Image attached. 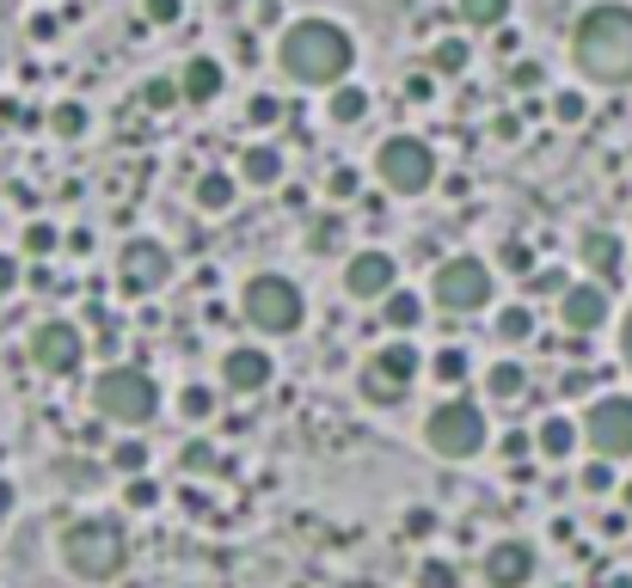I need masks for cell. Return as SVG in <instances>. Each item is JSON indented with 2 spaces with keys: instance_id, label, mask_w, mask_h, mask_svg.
<instances>
[{
  "instance_id": "37",
  "label": "cell",
  "mask_w": 632,
  "mask_h": 588,
  "mask_svg": "<svg viewBox=\"0 0 632 588\" xmlns=\"http://www.w3.org/2000/svg\"><path fill=\"white\" fill-rule=\"evenodd\" d=\"M344 239V221H314V234H307V251H332Z\"/></svg>"
},
{
  "instance_id": "50",
  "label": "cell",
  "mask_w": 632,
  "mask_h": 588,
  "mask_svg": "<svg viewBox=\"0 0 632 588\" xmlns=\"http://www.w3.org/2000/svg\"><path fill=\"white\" fill-rule=\"evenodd\" d=\"M620 350H626V368H632V313H626V331H620Z\"/></svg>"
},
{
  "instance_id": "19",
  "label": "cell",
  "mask_w": 632,
  "mask_h": 588,
  "mask_svg": "<svg viewBox=\"0 0 632 588\" xmlns=\"http://www.w3.org/2000/svg\"><path fill=\"white\" fill-rule=\"evenodd\" d=\"M239 178L258 184V190L283 184V154H277V147H246V154H239Z\"/></svg>"
},
{
  "instance_id": "13",
  "label": "cell",
  "mask_w": 632,
  "mask_h": 588,
  "mask_svg": "<svg viewBox=\"0 0 632 588\" xmlns=\"http://www.w3.org/2000/svg\"><path fill=\"white\" fill-rule=\"evenodd\" d=\"M559 319H565L571 338H590L608 319V288L602 282H571L565 295H559Z\"/></svg>"
},
{
  "instance_id": "5",
  "label": "cell",
  "mask_w": 632,
  "mask_h": 588,
  "mask_svg": "<svg viewBox=\"0 0 632 588\" xmlns=\"http://www.w3.org/2000/svg\"><path fill=\"white\" fill-rule=\"evenodd\" d=\"M93 405H99V417H111V423H147L160 411V386L142 374V368H105V374L93 380Z\"/></svg>"
},
{
  "instance_id": "4",
  "label": "cell",
  "mask_w": 632,
  "mask_h": 588,
  "mask_svg": "<svg viewBox=\"0 0 632 588\" xmlns=\"http://www.w3.org/2000/svg\"><path fill=\"white\" fill-rule=\"evenodd\" d=\"M239 313H246L264 338H289V331L302 326L307 301L289 276H252V282L239 288Z\"/></svg>"
},
{
  "instance_id": "51",
  "label": "cell",
  "mask_w": 632,
  "mask_h": 588,
  "mask_svg": "<svg viewBox=\"0 0 632 588\" xmlns=\"http://www.w3.org/2000/svg\"><path fill=\"white\" fill-rule=\"evenodd\" d=\"M626 509H632V484H626Z\"/></svg>"
},
{
  "instance_id": "8",
  "label": "cell",
  "mask_w": 632,
  "mask_h": 588,
  "mask_svg": "<svg viewBox=\"0 0 632 588\" xmlns=\"http://www.w3.org/2000/svg\"><path fill=\"white\" fill-rule=\"evenodd\" d=\"M418 350H411L406 338L399 343H387L381 355H375L369 368H363V374H356V392H363V399H369V405H399V399H406L411 392V380H418Z\"/></svg>"
},
{
  "instance_id": "26",
  "label": "cell",
  "mask_w": 632,
  "mask_h": 588,
  "mask_svg": "<svg viewBox=\"0 0 632 588\" xmlns=\"http://www.w3.org/2000/svg\"><path fill=\"white\" fill-rule=\"evenodd\" d=\"M436 380H442V386H461V380H467V368H473V362H467V350H461V343H448V350H436Z\"/></svg>"
},
{
  "instance_id": "34",
  "label": "cell",
  "mask_w": 632,
  "mask_h": 588,
  "mask_svg": "<svg viewBox=\"0 0 632 588\" xmlns=\"http://www.w3.org/2000/svg\"><path fill=\"white\" fill-rule=\"evenodd\" d=\"M179 411H185L191 423H203V417H210V411H215L210 386H185V392H179Z\"/></svg>"
},
{
  "instance_id": "45",
  "label": "cell",
  "mask_w": 632,
  "mask_h": 588,
  "mask_svg": "<svg viewBox=\"0 0 632 588\" xmlns=\"http://www.w3.org/2000/svg\"><path fill=\"white\" fill-rule=\"evenodd\" d=\"M516 86H540V62H516Z\"/></svg>"
},
{
  "instance_id": "42",
  "label": "cell",
  "mask_w": 632,
  "mask_h": 588,
  "mask_svg": "<svg viewBox=\"0 0 632 588\" xmlns=\"http://www.w3.org/2000/svg\"><path fill=\"white\" fill-rule=\"evenodd\" d=\"M326 190H332V196H338V203H344V196H356V190H363V178H356L350 166H338V172H332V178H326Z\"/></svg>"
},
{
  "instance_id": "7",
  "label": "cell",
  "mask_w": 632,
  "mask_h": 588,
  "mask_svg": "<svg viewBox=\"0 0 632 588\" xmlns=\"http://www.w3.org/2000/svg\"><path fill=\"white\" fill-rule=\"evenodd\" d=\"M424 435H430V447L442 460H473L479 447H486V411H479L473 399H448V405L430 411Z\"/></svg>"
},
{
  "instance_id": "36",
  "label": "cell",
  "mask_w": 632,
  "mask_h": 588,
  "mask_svg": "<svg viewBox=\"0 0 632 588\" xmlns=\"http://www.w3.org/2000/svg\"><path fill=\"white\" fill-rule=\"evenodd\" d=\"M583 111H590L583 105V92H553V117L559 123H583Z\"/></svg>"
},
{
  "instance_id": "14",
  "label": "cell",
  "mask_w": 632,
  "mask_h": 588,
  "mask_svg": "<svg viewBox=\"0 0 632 588\" xmlns=\"http://www.w3.org/2000/svg\"><path fill=\"white\" fill-rule=\"evenodd\" d=\"M394 276H399V264L387 251H356L350 270H344V288L356 301H381V295H394Z\"/></svg>"
},
{
  "instance_id": "22",
  "label": "cell",
  "mask_w": 632,
  "mask_h": 588,
  "mask_svg": "<svg viewBox=\"0 0 632 588\" xmlns=\"http://www.w3.org/2000/svg\"><path fill=\"white\" fill-rule=\"evenodd\" d=\"M381 319L394 331H411L424 319V301H418V295H381Z\"/></svg>"
},
{
  "instance_id": "31",
  "label": "cell",
  "mask_w": 632,
  "mask_h": 588,
  "mask_svg": "<svg viewBox=\"0 0 632 588\" xmlns=\"http://www.w3.org/2000/svg\"><path fill=\"white\" fill-rule=\"evenodd\" d=\"M179 99H185V86H179V80H147V86H142V105L147 111H172Z\"/></svg>"
},
{
  "instance_id": "43",
  "label": "cell",
  "mask_w": 632,
  "mask_h": 588,
  "mask_svg": "<svg viewBox=\"0 0 632 588\" xmlns=\"http://www.w3.org/2000/svg\"><path fill=\"white\" fill-rule=\"evenodd\" d=\"M55 31H62V19H55V13H38V19H31V38H38V43H50Z\"/></svg>"
},
{
  "instance_id": "1",
  "label": "cell",
  "mask_w": 632,
  "mask_h": 588,
  "mask_svg": "<svg viewBox=\"0 0 632 588\" xmlns=\"http://www.w3.org/2000/svg\"><path fill=\"white\" fill-rule=\"evenodd\" d=\"M571 55L595 86H632V7H590L571 31Z\"/></svg>"
},
{
  "instance_id": "18",
  "label": "cell",
  "mask_w": 632,
  "mask_h": 588,
  "mask_svg": "<svg viewBox=\"0 0 632 588\" xmlns=\"http://www.w3.org/2000/svg\"><path fill=\"white\" fill-rule=\"evenodd\" d=\"M620 251H626V246H620V234H583V264H590L602 282H614V276H620V264H626Z\"/></svg>"
},
{
  "instance_id": "35",
  "label": "cell",
  "mask_w": 632,
  "mask_h": 588,
  "mask_svg": "<svg viewBox=\"0 0 632 588\" xmlns=\"http://www.w3.org/2000/svg\"><path fill=\"white\" fill-rule=\"evenodd\" d=\"M583 491H602V497H608V491H614V460L595 454L590 466H583Z\"/></svg>"
},
{
  "instance_id": "25",
  "label": "cell",
  "mask_w": 632,
  "mask_h": 588,
  "mask_svg": "<svg viewBox=\"0 0 632 588\" xmlns=\"http://www.w3.org/2000/svg\"><path fill=\"white\" fill-rule=\"evenodd\" d=\"M461 19H467V25H479V31H491V25L510 19V0H461Z\"/></svg>"
},
{
  "instance_id": "21",
  "label": "cell",
  "mask_w": 632,
  "mask_h": 588,
  "mask_svg": "<svg viewBox=\"0 0 632 588\" xmlns=\"http://www.w3.org/2000/svg\"><path fill=\"white\" fill-rule=\"evenodd\" d=\"M197 209H210V215L234 209V178L227 172H203L197 178Z\"/></svg>"
},
{
  "instance_id": "38",
  "label": "cell",
  "mask_w": 632,
  "mask_h": 588,
  "mask_svg": "<svg viewBox=\"0 0 632 588\" xmlns=\"http://www.w3.org/2000/svg\"><path fill=\"white\" fill-rule=\"evenodd\" d=\"M142 13L154 19V25H179V13H185V0H142Z\"/></svg>"
},
{
  "instance_id": "44",
  "label": "cell",
  "mask_w": 632,
  "mask_h": 588,
  "mask_svg": "<svg viewBox=\"0 0 632 588\" xmlns=\"http://www.w3.org/2000/svg\"><path fill=\"white\" fill-rule=\"evenodd\" d=\"M528 447H534V442H528L522 430H510V435H503V460H528Z\"/></svg>"
},
{
  "instance_id": "28",
  "label": "cell",
  "mask_w": 632,
  "mask_h": 588,
  "mask_svg": "<svg viewBox=\"0 0 632 588\" xmlns=\"http://www.w3.org/2000/svg\"><path fill=\"white\" fill-rule=\"evenodd\" d=\"M528 331H534V313H528V307H503L498 313V343H528Z\"/></svg>"
},
{
  "instance_id": "27",
  "label": "cell",
  "mask_w": 632,
  "mask_h": 588,
  "mask_svg": "<svg viewBox=\"0 0 632 588\" xmlns=\"http://www.w3.org/2000/svg\"><path fill=\"white\" fill-rule=\"evenodd\" d=\"M50 130L62 135V142H74V135H86V105H74V99H62V105L50 111Z\"/></svg>"
},
{
  "instance_id": "17",
  "label": "cell",
  "mask_w": 632,
  "mask_h": 588,
  "mask_svg": "<svg viewBox=\"0 0 632 588\" xmlns=\"http://www.w3.org/2000/svg\"><path fill=\"white\" fill-rule=\"evenodd\" d=\"M179 86H185V105H210L215 92H222V68H215L210 55H191L185 74H179Z\"/></svg>"
},
{
  "instance_id": "2",
  "label": "cell",
  "mask_w": 632,
  "mask_h": 588,
  "mask_svg": "<svg viewBox=\"0 0 632 588\" xmlns=\"http://www.w3.org/2000/svg\"><path fill=\"white\" fill-rule=\"evenodd\" d=\"M277 62H283V74H289L295 86H338V80L350 74L356 50H350V38H344L338 25H326V19H302V25L283 31Z\"/></svg>"
},
{
  "instance_id": "46",
  "label": "cell",
  "mask_w": 632,
  "mask_h": 588,
  "mask_svg": "<svg viewBox=\"0 0 632 588\" xmlns=\"http://www.w3.org/2000/svg\"><path fill=\"white\" fill-rule=\"evenodd\" d=\"M534 295H565V276H534Z\"/></svg>"
},
{
  "instance_id": "33",
  "label": "cell",
  "mask_w": 632,
  "mask_h": 588,
  "mask_svg": "<svg viewBox=\"0 0 632 588\" xmlns=\"http://www.w3.org/2000/svg\"><path fill=\"white\" fill-rule=\"evenodd\" d=\"M111 466H118L123 478H135V472H147V447H142V442H123V447H111Z\"/></svg>"
},
{
  "instance_id": "9",
  "label": "cell",
  "mask_w": 632,
  "mask_h": 588,
  "mask_svg": "<svg viewBox=\"0 0 632 588\" xmlns=\"http://www.w3.org/2000/svg\"><path fill=\"white\" fill-rule=\"evenodd\" d=\"M430 295L448 307V313H479V307L491 301V270L479 258H448V264H436Z\"/></svg>"
},
{
  "instance_id": "23",
  "label": "cell",
  "mask_w": 632,
  "mask_h": 588,
  "mask_svg": "<svg viewBox=\"0 0 632 588\" xmlns=\"http://www.w3.org/2000/svg\"><path fill=\"white\" fill-rule=\"evenodd\" d=\"M369 117V92L363 86H338L332 92V123H363Z\"/></svg>"
},
{
  "instance_id": "3",
  "label": "cell",
  "mask_w": 632,
  "mask_h": 588,
  "mask_svg": "<svg viewBox=\"0 0 632 588\" xmlns=\"http://www.w3.org/2000/svg\"><path fill=\"white\" fill-rule=\"evenodd\" d=\"M62 564L86 582H111L123 570V527L118 522H74L62 534Z\"/></svg>"
},
{
  "instance_id": "41",
  "label": "cell",
  "mask_w": 632,
  "mask_h": 588,
  "mask_svg": "<svg viewBox=\"0 0 632 588\" xmlns=\"http://www.w3.org/2000/svg\"><path fill=\"white\" fill-rule=\"evenodd\" d=\"M154 503H160V484H147L142 472H135L130 478V509H154Z\"/></svg>"
},
{
  "instance_id": "6",
  "label": "cell",
  "mask_w": 632,
  "mask_h": 588,
  "mask_svg": "<svg viewBox=\"0 0 632 588\" xmlns=\"http://www.w3.org/2000/svg\"><path fill=\"white\" fill-rule=\"evenodd\" d=\"M375 172H381V184L394 196H424L436 184V154L418 135H387L381 154H375Z\"/></svg>"
},
{
  "instance_id": "47",
  "label": "cell",
  "mask_w": 632,
  "mask_h": 588,
  "mask_svg": "<svg viewBox=\"0 0 632 588\" xmlns=\"http://www.w3.org/2000/svg\"><path fill=\"white\" fill-rule=\"evenodd\" d=\"M13 282H19V264L7 258V251H0V295H7V288H13Z\"/></svg>"
},
{
  "instance_id": "15",
  "label": "cell",
  "mask_w": 632,
  "mask_h": 588,
  "mask_svg": "<svg viewBox=\"0 0 632 588\" xmlns=\"http://www.w3.org/2000/svg\"><path fill=\"white\" fill-rule=\"evenodd\" d=\"M534 576V546L528 539H503V546L486 551V582L491 588H522Z\"/></svg>"
},
{
  "instance_id": "11",
  "label": "cell",
  "mask_w": 632,
  "mask_h": 588,
  "mask_svg": "<svg viewBox=\"0 0 632 588\" xmlns=\"http://www.w3.org/2000/svg\"><path fill=\"white\" fill-rule=\"evenodd\" d=\"M172 276V258L160 239H130V246L118 251V282L130 288V295H154V288H166Z\"/></svg>"
},
{
  "instance_id": "24",
  "label": "cell",
  "mask_w": 632,
  "mask_h": 588,
  "mask_svg": "<svg viewBox=\"0 0 632 588\" xmlns=\"http://www.w3.org/2000/svg\"><path fill=\"white\" fill-rule=\"evenodd\" d=\"M522 386H528V380H522V368H516V362H498L486 374V392H491V399H503V405H510V399H522Z\"/></svg>"
},
{
  "instance_id": "16",
  "label": "cell",
  "mask_w": 632,
  "mask_h": 588,
  "mask_svg": "<svg viewBox=\"0 0 632 588\" xmlns=\"http://www.w3.org/2000/svg\"><path fill=\"white\" fill-rule=\"evenodd\" d=\"M222 380H227L234 392L271 386V355H264V350H227V355H222Z\"/></svg>"
},
{
  "instance_id": "12",
  "label": "cell",
  "mask_w": 632,
  "mask_h": 588,
  "mask_svg": "<svg viewBox=\"0 0 632 588\" xmlns=\"http://www.w3.org/2000/svg\"><path fill=\"white\" fill-rule=\"evenodd\" d=\"M80 355H86V338H80V326H68V319H50V326L31 331V362H38L43 374H74Z\"/></svg>"
},
{
  "instance_id": "49",
  "label": "cell",
  "mask_w": 632,
  "mask_h": 588,
  "mask_svg": "<svg viewBox=\"0 0 632 588\" xmlns=\"http://www.w3.org/2000/svg\"><path fill=\"white\" fill-rule=\"evenodd\" d=\"M0 515H13V484L0 478Z\"/></svg>"
},
{
  "instance_id": "20",
  "label": "cell",
  "mask_w": 632,
  "mask_h": 588,
  "mask_svg": "<svg viewBox=\"0 0 632 588\" xmlns=\"http://www.w3.org/2000/svg\"><path fill=\"white\" fill-rule=\"evenodd\" d=\"M534 447L547 460H565L571 447H578V423H571V417H547V423H540V435H534Z\"/></svg>"
},
{
  "instance_id": "32",
  "label": "cell",
  "mask_w": 632,
  "mask_h": 588,
  "mask_svg": "<svg viewBox=\"0 0 632 588\" xmlns=\"http://www.w3.org/2000/svg\"><path fill=\"white\" fill-rule=\"evenodd\" d=\"M418 588H461V570H455L448 558H430L418 570Z\"/></svg>"
},
{
  "instance_id": "48",
  "label": "cell",
  "mask_w": 632,
  "mask_h": 588,
  "mask_svg": "<svg viewBox=\"0 0 632 588\" xmlns=\"http://www.w3.org/2000/svg\"><path fill=\"white\" fill-rule=\"evenodd\" d=\"M406 99H418V105H424V99H430V80L411 74V80H406Z\"/></svg>"
},
{
  "instance_id": "10",
  "label": "cell",
  "mask_w": 632,
  "mask_h": 588,
  "mask_svg": "<svg viewBox=\"0 0 632 588\" xmlns=\"http://www.w3.org/2000/svg\"><path fill=\"white\" fill-rule=\"evenodd\" d=\"M583 442L602 460H632V399H620V392L595 399L590 417H583Z\"/></svg>"
},
{
  "instance_id": "30",
  "label": "cell",
  "mask_w": 632,
  "mask_h": 588,
  "mask_svg": "<svg viewBox=\"0 0 632 588\" xmlns=\"http://www.w3.org/2000/svg\"><path fill=\"white\" fill-rule=\"evenodd\" d=\"M246 117H252V130H277V123H283V99H271V92H252Z\"/></svg>"
},
{
  "instance_id": "39",
  "label": "cell",
  "mask_w": 632,
  "mask_h": 588,
  "mask_svg": "<svg viewBox=\"0 0 632 588\" xmlns=\"http://www.w3.org/2000/svg\"><path fill=\"white\" fill-rule=\"evenodd\" d=\"M55 246H62V239H55V227H43V221L26 234V251H31V258H50Z\"/></svg>"
},
{
  "instance_id": "40",
  "label": "cell",
  "mask_w": 632,
  "mask_h": 588,
  "mask_svg": "<svg viewBox=\"0 0 632 588\" xmlns=\"http://www.w3.org/2000/svg\"><path fill=\"white\" fill-rule=\"evenodd\" d=\"M503 270H516V276H528L534 270V251L522 246V239H510V246H503Z\"/></svg>"
},
{
  "instance_id": "29",
  "label": "cell",
  "mask_w": 632,
  "mask_h": 588,
  "mask_svg": "<svg viewBox=\"0 0 632 588\" xmlns=\"http://www.w3.org/2000/svg\"><path fill=\"white\" fill-rule=\"evenodd\" d=\"M467 55H473V50H467L461 38H442V43L430 50V68H436V74H461V68H467Z\"/></svg>"
}]
</instances>
